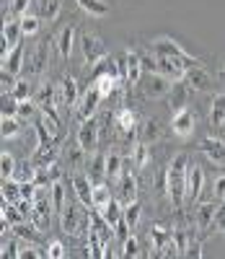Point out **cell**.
I'll list each match as a JSON object with an SVG mask.
<instances>
[{
    "label": "cell",
    "instance_id": "6da1fadb",
    "mask_svg": "<svg viewBox=\"0 0 225 259\" xmlns=\"http://www.w3.org/2000/svg\"><path fill=\"white\" fill-rule=\"evenodd\" d=\"M168 171V200L176 210H182L187 202V174H189V156L176 153L171 163L166 166Z\"/></svg>",
    "mask_w": 225,
    "mask_h": 259
},
{
    "label": "cell",
    "instance_id": "7a4b0ae2",
    "mask_svg": "<svg viewBox=\"0 0 225 259\" xmlns=\"http://www.w3.org/2000/svg\"><path fill=\"white\" fill-rule=\"evenodd\" d=\"M60 226L67 236H75V239L88 236V231H91V212H88L85 205H75L73 200H67L60 212Z\"/></svg>",
    "mask_w": 225,
    "mask_h": 259
},
{
    "label": "cell",
    "instance_id": "3957f363",
    "mask_svg": "<svg viewBox=\"0 0 225 259\" xmlns=\"http://www.w3.org/2000/svg\"><path fill=\"white\" fill-rule=\"evenodd\" d=\"M80 50H83V57H85V70H91L94 65H99L101 60L109 57L106 45H104L96 34H88V31L80 36Z\"/></svg>",
    "mask_w": 225,
    "mask_h": 259
},
{
    "label": "cell",
    "instance_id": "277c9868",
    "mask_svg": "<svg viewBox=\"0 0 225 259\" xmlns=\"http://www.w3.org/2000/svg\"><path fill=\"white\" fill-rule=\"evenodd\" d=\"M47 60H50V50H47V39L39 41L36 50L31 55H26V65H24V73L29 80H39L47 70Z\"/></svg>",
    "mask_w": 225,
    "mask_h": 259
},
{
    "label": "cell",
    "instance_id": "5b68a950",
    "mask_svg": "<svg viewBox=\"0 0 225 259\" xmlns=\"http://www.w3.org/2000/svg\"><path fill=\"white\" fill-rule=\"evenodd\" d=\"M150 52L158 55V57H171V60H199V57H192L178 41L168 39V36H158L150 41Z\"/></svg>",
    "mask_w": 225,
    "mask_h": 259
},
{
    "label": "cell",
    "instance_id": "8992f818",
    "mask_svg": "<svg viewBox=\"0 0 225 259\" xmlns=\"http://www.w3.org/2000/svg\"><path fill=\"white\" fill-rule=\"evenodd\" d=\"M80 94H78V80L73 75H62L57 83V109H70V106H78Z\"/></svg>",
    "mask_w": 225,
    "mask_h": 259
},
{
    "label": "cell",
    "instance_id": "52a82bcc",
    "mask_svg": "<svg viewBox=\"0 0 225 259\" xmlns=\"http://www.w3.org/2000/svg\"><path fill=\"white\" fill-rule=\"evenodd\" d=\"M140 85V91H143V96L145 99H163V96H168V91H171V80L168 78H163V75H158V73H150L143 83H138Z\"/></svg>",
    "mask_w": 225,
    "mask_h": 259
},
{
    "label": "cell",
    "instance_id": "ba28073f",
    "mask_svg": "<svg viewBox=\"0 0 225 259\" xmlns=\"http://www.w3.org/2000/svg\"><path fill=\"white\" fill-rule=\"evenodd\" d=\"M117 200L127 207L129 202L138 200V177L129 171V161L124 163V171H122V177H119V194H117Z\"/></svg>",
    "mask_w": 225,
    "mask_h": 259
},
{
    "label": "cell",
    "instance_id": "9c48e42d",
    "mask_svg": "<svg viewBox=\"0 0 225 259\" xmlns=\"http://www.w3.org/2000/svg\"><path fill=\"white\" fill-rule=\"evenodd\" d=\"M101 99H104L101 91L91 83V85H88V91L83 94V99L78 101V106H75V109H78V117H80L83 122H85V119H91V117H96V112H99V101H101Z\"/></svg>",
    "mask_w": 225,
    "mask_h": 259
},
{
    "label": "cell",
    "instance_id": "30bf717a",
    "mask_svg": "<svg viewBox=\"0 0 225 259\" xmlns=\"http://www.w3.org/2000/svg\"><path fill=\"white\" fill-rule=\"evenodd\" d=\"M70 184H73V192H75L78 202L85 205V207H94V179L88 174H73Z\"/></svg>",
    "mask_w": 225,
    "mask_h": 259
},
{
    "label": "cell",
    "instance_id": "8fae6325",
    "mask_svg": "<svg viewBox=\"0 0 225 259\" xmlns=\"http://www.w3.org/2000/svg\"><path fill=\"white\" fill-rule=\"evenodd\" d=\"M199 150L205 153V158L212 166L225 168V143H222V138H205L199 143Z\"/></svg>",
    "mask_w": 225,
    "mask_h": 259
},
{
    "label": "cell",
    "instance_id": "7c38bea8",
    "mask_svg": "<svg viewBox=\"0 0 225 259\" xmlns=\"http://www.w3.org/2000/svg\"><path fill=\"white\" fill-rule=\"evenodd\" d=\"M194 127H197V117H194L192 109H178V112H173L171 130H173L178 138H192Z\"/></svg>",
    "mask_w": 225,
    "mask_h": 259
},
{
    "label": "cell",
    "instance_id": "4fadbf2b",
    "mask_svg": "<svg viewBox=\"0 0 225 259\" xmlns=\"http://www.w3.org/2000/svg\"><path fill=\"white\" fill-rule=\"evenodd\" d=\"M24 36V26H21V18L18 21H6L3 24V41H0V57H6L18 41Z\"/></svg>",
    "mask_w": 225,
    "mask_h": 259
},
{
    "label": "cell",
    "instance_id": "5bb4252c",
    "mask_svg": "<svg viewBox=\"0 0 225 259\" xmlns=\"http://www.w3.org/2000/svg\"><path fill=\"white\" fill-rule=\"evenodd\" d=\"M57 143H60V140H52V143H39L29 161H31L36 168L55 163V161H57V156H60V145H57Z\"/></svg>",
    "mask_w": 225,
    "mask_h": 259
},
{
    "label": "cell",
    "instance_id": "9a60e30c",
    "mask_svg": "<svg viewBox=\"0 0 225 259\" xmlns=\"http://www.w3.org/2000/svg\"><path fill=\"white\" fill-rule=\"evenodd\" d=\"M78 143L88 150V153H94L96 145H99V119L91 117V119H85L78 130Z\"/></svg>",
    "mask_w": 225,
    "mask_h": 259
},
{
    "label": "cell",
    "instance_id": "2e32d148",
    "mask_svg": "<svg viewBox=\"0 0 225 259\" xmlns=\"http://www.w3.org/2000/svg\"><path fill=\"white\" fill-rule=\"evenodd\" d=\"M148 239H150V246L155 249V254H163V249L168 244H173V228H168L163 223H155L148 231Z\"/></svg>",
    "mask_w": 225,
    "mask_h": 259
},
{
    "label": "cell",
    "instance_id": "e0dca14e",
    "mask_svg": "<svg viewBox=\"0 0 225 259\" xmlns=\"http://www.w3.org/2000/svg\"><path fill=\"white\" fill-rule=\"evenodd\" d=\"M202 189H205V171L192 163L187 174V202H199Z\"/></svg>",
    "mask_w": 225,
    "mask_h": 259
},
{
    "label": "cell",
    "instance_id": "ac0fdd59",
    "mask_svg": "<svg viewBox=\"0 0 225 259\" xmlns=\"http://www.w3.org/2000/svg\"><path fill=\"white\" fill-rule=\"evenodd\" d=\"M189 94L192 89L184 83V80H176L171 83V91H168V106H171V112H178V109H187V101H189Z\"/></svg>",
    "mask_w": 225,
    "mask_h": 259
},
{
    "label": "cell",
    "instance_id": "d6986e66",
    "mask_svg": "<svg viewBox=\"0 0 225 259\" xmlns=\"http://www.w3.org/2000/svg\"><path fill=\"white\" fill-rule=\"evenodd\" d=\"M184 83L189 85L192 91H207L210 83H212V78H210V73H207L205 68L194 65V68H189V70L184 73Z\"/></svg>",
    "mask_w": 225,
    "mask_h": 259
},
{
    "label": "cell",
    "instance_id": "ffe728a7",
    "mask_svg": "<svg viewBox=\"0 0 225 259\" xmlns=\"http://www.w3.org/2000/svg\"><path fill=\"white\" fill-rule=\"evenodd\" d=\"M124 55H127V91H129L143 78V55L134 50H127Z\"/></svg>",
    "mask_w": 225,
    "mask_h": 259
},
{
    "label": "cell",
    "instance_id": "44dd1931",
    "mask_svg": "<svg viewBox=\"0 0 225 259\" xmlns=\"http://www.w3.org/2000/svg\"><path fill=\"white\" fill-rule=\"evenodd\" d=\"M24 65H26V57H24V45H18L3 57V70L11 73V75H21L24 73Z\"/></svg>",
    "mask_w": 225,
    "mask_h": 259
},
{
    "label": "cell",
    "instance_id": "7402d4cb",
    "mask_svg": "<svg viewBox=\"0 0 225 259\" xmlns=\"http://www.w3.org/2000/svg\"><path fill=\"white\" fill-rule=\"evenodd\" d=\"M138 133H140V140L148 143V145L161 143V140L166 138V130H163V124H161L158 119H145V122L138 127Z\"/></svg>",
    "mask_w": 225,
    "mask_h": 259
},
{
    "label": "cell",
    "instance_id": "603a6c76",
    "mask_svg": "<svg viewBox=\"0 0 225 259\" xmlns=\"http://www.w3.org/2000/svg\"><path fill=\"white\" fill-rule=\"evenodd\" d=\"M65 161H67V168H70V171H78V168L88 166V150L78 143V145L65 150Z\"/></svg>",
    "mask_w": 225,
    "mask_h": 259
},
{
    "label": "cell",
    "instance_id": "cb8c5ba5",
    "mask_svg": "<svg viewBox=\"0 0 225 259\" xmlns=\"http://www.w3.org/2000/svg\"><path fill=\"white\" fill-rule=\"evenodd\" d=\"M114 119H117V127L122 130L124 135H134V133H138V114H134L132 109H127V106L114 114Z\"/></svg>",
    "mask_w": 225,
    "mask_h": 259
},
{
    "label": "cell",
    "instance_id": "d4e9b609",
    "mask_svg": "<svg viewBox=\"0 0 225 259\" xmlns=\"http://www.w3.org/2000/svg\"><path fill=\"white\" fill-rule=\"evenodd\" d=\"M88 177L96 182H106V153H94L88 158Z\"/></svg>",
    "mask_w": 225,
    "mask_h": 259
},
{
    "label": "cell",
    "instance_id": "484cf974",
    "mask_svg": "<svg viewBox=\"0 0 225 259\" xmlns=\"http://www.w3.org/2000/svg\"><path fill=\"white\" fill-rule=\"evenodd\" d=\"M129 161H132V166L134 168H148V163H150V150H148V143H143V140H138L132 145V150H129Z\"/></svg>",
    "mask_w": 225,
    "mask_h": 259
},
{
    "label": "cell",
    "instance_id": "4316f807",
    "mask_svg": "<svg viewBox=\"0 0 225 259\" xmlns=\"http://www.w3.org/2000/svg\"><path fill=\"white\" fill-rule=\"evenodd\" d=\"M215 212H217V205L215 202H202L197 207V228L210 231L212 228V221H215Z\"/></svg>",
    "mask_w": 225,
    "mask_h": 259
},
{
    "label": "cell",
    "instance_id": "83f0119b",
    "mask_svg": "<svg viewBox=\"0 0 225 259\" xmlns=\"http://www.w3.org/2000/svg\"><path fill=\"white\" fill-rule=\"evenodd\" d=\"M73 39H75V26L73 24H67L62 31H60V36H57V50H60V57H70L73 55Z\"/></svg>",
    "mask_w": 225,
    "mask_h": 259
},
{
    "label": "cell",
    "instance_id": "f1b7e54d",
    "mask_svg": "<svg viewBox=\"0 0 225 259\" xmlns=\"http://www.w3.org/2000/svg\"><path fill=\"white\" fill-rule=\"evenodd\" d=\"M210 122L212 127H222L225 124V94H215L212 104H210Z\"/></svg>",
    "mask_w": 225,
    "mask_h": 259
},
{
    "label": "cell",
    "instance_id": "f546056e",
    "mask_svg": "<svg viewBox=\"0 0 225 259\" xmlns=\"http://www.w3.org/2000/svg\"><path fill=\"white\" fill-rule=\"evenodd\" d=\"M124 158L117 153V150H111V153H106V179H119L122 177V171H124Z\"/></svg>",
    "mask_w": 225,
    "mask_h": 259
},
{
    "label": "cell",
    "instance_id": "4dcf8cb0",
    "mask_svg": "<svg viewBox=\"0 0 225 259\" xmlns=\"http://www.w3.org/2000/svg\"><path fill=\"white\" fill-rule=\"evenodd\" d=\"M104 75H114V78H119L117 60L106 57V60H101L99 65H94V68H91V80H99V78H104Z\"/></svg>",
    "mask_w": 225,
    "mask_h": 259
},
{
    "label": "cell",
    "instance_id": "1f68e13d",
    "mask_svg": "<svg viewBox=\"0 0 225 259\" xmlns=\"http://www.w3.org/2000/svg\"><path fill=\"white\" fill-rule=\"evenodd\" d=\"M62 11V0H39V18L41 21H55Z\"/></svg>",
    "mask_w": 225,
    "mask_h": 259
},
{
    "label": "cell",
    "instance_id": "d6a6232c",
    "mask_svg": "<svg viewBox=\"0 0 225 259\" xmlns=\"http://www.w3.org/2000/svg\"><path fill=\"white\" fill-rule=\"evenodd\" d=\"M94 85L101 91V96H104V99H109V96L114 94V91L119 89V85H122V80H119V78H114V75H104V78L94 80ZM122 89H124V85H122Z\"/></svg>",
    "mask_w": 225,
    "mask_h": 259
},
{
    "label": "cell",
    "instance_id": "836d02e7",
    "mask_svg": "<svg viewBox=\"0 0 225 259\" xmlns=\"http://www.w3.org/2000/svg\"><path fill=\"white\" fill-rule=\"evenodd\" d=\"M75 3H78L88 16H96V18H101V16L109 13V6L104 3V0H75Z\"/></svg>",
    "mask_w": 225,
    "mask_h": 259
},
{
    "label": "cell",
    "instance_id": "e575fe53",
    "mask_svg": "<svg viewBox=\"0 0 225 259\" xmlns=\"http://www.w3.org/2000/svg\"><path fill=\"white\" fill-rule=\"evenodd\" d=\"M111 200V192H109V184L106 182H96L94 184V207H104V205H109Z\"/></svg>",
    "mask_w": 225,
    "mask_h": 259
},
{
    "label": "cell",
    "instance_id": "d590c367",
    "mask_svg": "<svg viewBox=\"0 0 225 259\" xmlns=\"http://www.w3.org/2000/svg\"><path fill=\"white\" fill-rule=\"evenodd\" d=\"M34 80H29V78H24V80H16V89H13V96L18 99V101H26V99H34Z\"/></svg>",
    "mask_w": 225,
    "mask_h": 259
},
{
    "label": "cell",
    "instance_id": "8d00e7d4",
    "mask_svg": "<svg viewBox=\"0 0 225 259\" xmlns=\"http://www.w3.org/2000/svg\"><path fill=\"white\" fill-rule=\"evenodd\" d=\"M3 200H8V202L21 200V182L18 179H3Z\"/></svg>",
    "mask_w": 225,
    "mask_h": 259
},
{
    "label": "cell",
    "instance_id": "74e56055",
    "mask_svg": "<svg viewBox=\"0 0 225 259\" xmlns=\"http://www.w3.org/2000/svg\"><path fill=\"white\" fill-rule=\"evenodd\" d=\"M140 218H143V207H140L138 200H134V202H129V205L124 207V221L129 223V228H138Z\"/></svg>",
    "mask_w": 225,
    "mask_h": 259
},
{
    "label": "cell",
    "instance_id": "f35d334b",
    "mask_svg": "<svg viewBox=\"0 0 225 259\" xmlns=\"http://www.w3.org/2000/svg\"><path fill=\"white\" fill-rule=\"evenodd\" d=\"M16 168L18 166H16L13 156L3 150V156H0V177H3V179H13L16 177Z\"/></svg>",
    "mask_w": 225,
    "mask_h": 259
},
{
    "label": "cell",
    "instance_id": "ab89813d",
    "mask_svg": "<svg viewBox=\"0 0 225 259\" xmlns=\"http://www.w3.org/2000/svg\"><path fill=\"white\" fill-rule=\"evenodd\" d=\"M65 202H67V197H65V184H62V182H55V184H52V207H55V212H62Z\"/></svg>",
    "mask_w": 225,
    "mask_h": 259
},
{
    "label": "cell",
    "instance_id": "60d3db41",
    "mask_svg": "<svg viewBox=\"0 0 225 259\" xmlns=\"http://www.w3.org/2000/svg\"><path fill=\"white\" fill-rule=\"evenodd\" d=\"M21 133V119L18 117H3V140H11Z\"/></svg>",
    "mask_w": 225,
    "mask_h": 259
},
{
    "label": "cell",
    "instance_id": "b9f144b4",
    "mask_svg": "<svg viewBox=\"0 0 225 259\" xmlns=\"http://www.w3.org/2000/svg\"><path fill=\"white\" fill-rule=\"evenodd\" d=\"M13 179H18V182H34V179H36V166H34L31 161L21 163V166L16 168V177H13Z\"/></svg>",
    "mask_w": 225,
    "mask_h": 259
},
{
    "label": "cell",
    "instance_id": "7bdbcfd3",
    "mask_svg": "<svg viewBox=\"0 0 225 259\" xmlns=\"http://www.w3.org/2000/svg\"><path fill=\"white\" fill-rule=\"evenodd\" d=\"M21 26H24V36H34V34H39V26H41V18L39 16H24L21 18Z\"/></svg>",
    "mask_w": 225,
    "mask_h": 259
},
{
    "label": "cell",
    "instance_id": "ee69618b",
    "mask_svg": "<svg viewBox=\"0 0 225 259\" xmlns=\"http://www.w3.org/2000/svg\"><path fill=\"white\" fill-rule=\"evenodd\" d=\"M122 256H143L140 244H138V239H134V236H129V239L122 244Z\"/></svg>",
    "mask_w": 225,
    "mask_h": 259
},
{
    "label": "cell",
    "instance_id": "f6af8a7d",
    "mask_svg": "<svg viewBox=\"0 0 225 259\" xmlns=\"http://www.w3.org/2000/svg\"><path fill=\"white\" fill-rule=\"evenodd\" d=\"M67 256V249L62 241H50L47 246V259H65Z\"/></svg>",
    "mask_w": 225,
    "mask_h": 259
},
{
    "label": "cell",
    "instance_id": "bcb514c9",
    "mask_svg": "<svg viewBox=\"0 0 225 259\" xmlns=\"http://www.w3.org/2000/svg\"><path fill=\"white\" fill-rule=\"evenodd\" d=\"M210 231H225V202L217 205V212H215V221H212Z\"/></svg>",
    "mask_w": 225,
    "mask_h": 259
},
{
    "label": "cell",
    "instance_id": "7dc6e473",
    "mask_svg": "<svg viewBox=\"0 0 225 259\" xmlns=\"http://www.w3.org/2000/svg\"><path fill=\"white\" fill-rule=\"evenodd\" d=\"M29 3H31V0H13V3H11V13L18 16V18H24L26 11H29Z\"/></svg>",
    "mask_w": 225,
    "mask_h": 259
},
{
    "label": "cell",
    "instance_id": "c3c4849f",
    "mask_svg": "<svg viewBox=\"0 0 225 259\" xmlns=\"http://www.w3.org/2000/svg\"><path fill=\"white\" fill-rule=\"evenodd\" d=\"M184 256H194V259H199V256H202V241H199V239H192L189 246H187V254H184Z\"/></svg>",
    "mask_w": 225,
    "mask_h": 259
},
{
    "label": "cell",
    "instance_id": "681fc988",
    "mask_svg": "<svg viewBox=\"0 0 225 259\" xmlns=\"http://www.w3.org/2000/svg\"><path fill=\"white\" fill-rule=\"evenodd\" d=\"M215 197L217 202H225V174L215 179Z\"/></svg>",
    "mask_w": 225,
    "mask_h": 259
},
{
    "label": "cell",
    "instance_id": "f907efd6",
    "mask_svg": "<svg viewBox=\"0 0 225 259\" xmlns=\"http://www.w3.org/2000/svg\"><path fill=\"white\" fill-rule=\"evenodd\" d=\"M222 75H225V68H222Z\"/></svg>",
    "mask_w": 225,
    "mask_h": 259
},
{
    "label": "cell",
    "instance_id": "816d5d0a",
    "mask_svg": "<svg viewBox=\"0 0 225 259\" xmlns=\"http://www.w3.org/2000/svg\"><path fill=\"white\" fill-rule=\"evenodd\" d=\"M222 143H225V135H222Z\"/></svg>",
    "mask_w": 225,
    "mask_h": 259
}]
</instances>
